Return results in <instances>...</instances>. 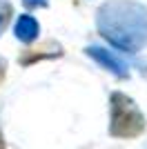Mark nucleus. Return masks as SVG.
Wrapping results in <instances>:
<instances>
[{
  "instance_id": "3",
  "label": "nucleus",
  "mask_w": 147,
  "mask_h": 149,
  "mask_svg": "<svg viewBox=\"0 0 147 149\" xmlns=\"http://www.w3.org/2000/svg\"><path fill=\"white\" fill-rule=\"evenodd\" d=\"M85 54L92 58V60H96L103 69L111 71L116 78H120V80L129 78V67H127V62L123 60V56L118 54V51H111V49H105V47H96V45H92V47H87V49H85Z\"/></svg>"
},
{
  "instance_id": "2",
  "label": "nucleus",
  "mask_w": 147,
  "mask_h": 149,
  "mask_svg": "<svg viewBox=\"0 0 147 149\" xmlns=\"http://www.w3.org/2000/svg\"><path fill=\"white\" fill-rule=\"evenodd\" d=\"M147 120L134 98H129L123 91H111L109 96V136L114 138H138L145 134Z\"/></svg>"
},
{
  "instance_id": "9",
  "label": "nucleus",
  "mask_w": 147,
  "mask_h": 149,
  "mask_svg": "<svg viewBox=\"0 0 147 149\" xmlns=\"http://www.w3.org/2000/svg\"><path fill=\"white\" fill-rule=\"evenodd\" d=\"M0 149H5V136H2V129H0Z\"/></svg>"
},
{
  "instance_id": "8",
  "label": "nucleus",
  "mask_w": 147,
  "mask_h": 149,
  "mask_svg": "<svg viewBox=\"0 0 147 149\" xmlns=\"http://www.w3.org/2000/svg\"><path fill=\"white\" fill-rule=\"evenodd\" d=\"M5 74H7V62L0 60V85H2V80H5Z\"/></svg>"
},
{
  "instance_id": "5",
  "label": "nucleus",
  "mask_w": 147,
  "mask_h": 149,
  "mask_svg": "<svg viewBox=\"0 0 147 149\" xmlns=\"http://www.w3.org/2000/svg\"><path fill=\"white\" fill-rule=\"evenodd\" d=\"M13 33H16V38H18L20 42L31 45L38 38V33H40V25H38V20L34 18V16L20 13L18 20H16V25H13Z\"/></svg>"
},
{
  "instance_id": "6",
  "label": "nucleus",
  "mask_w": 147,
  "mask_h": 149,
  "mask_svg": "<svg viewBox=\"0 0 147 149\" xmlns=\"http://www.w3.org/2000/svg\"><path fill=\"white\" fill-rule=\"evenodd\" d=\"M11 16H13L11 2H9V0H0V33L7 29V25H9Z\"/></svg>"
},
{
  "instance_id": "1",
  "label": "nucleus",
  "mask_w": 147,
  "mask_h": 149,
  "mask_svg": "<svg viewBox=\"0 0 147 149\" xmlns=\"http://www.w3.org/2000/svg\"><path fill=\"white\" fill-rule=\"evenodd\" d=\"M96 29L111 47L136 54L147 45V7L136 0H107L96 11Z\"/></svg>"
},
{
  "instance_id": "7",
  "label": "nucleus",
  "mask_w": 147,
  "mask_h": 149,
  "mask_svg": "<svg viewBox=\"0 0 147 149\" xmlns=\"http://www.w3.org/2000/svg\"><path fill=\"white\" fill-rule=\"evenodd\" d=\"M22 5L27 9H45L49 5V0H22Z\"/></svg>"
},
{
  "instance_id": "4",
  "label": "nucleus",
  "mask_w": 147,
  "mask_h": 149,
  "mask_svg": "<svg viewBox=\"0 0 147 149\" xmlns=\"http://www.w3.org/2000/svg\"><path fill=\"white\" fill-rule=\"evenodd\" d=\"M62 56V47L54 40H47L43 42L40 47H34V49H24L22 54L18 56V62L22 67H29L34 62H40V60H47V58H60Z\"/></svg>"
}]
</instances>
